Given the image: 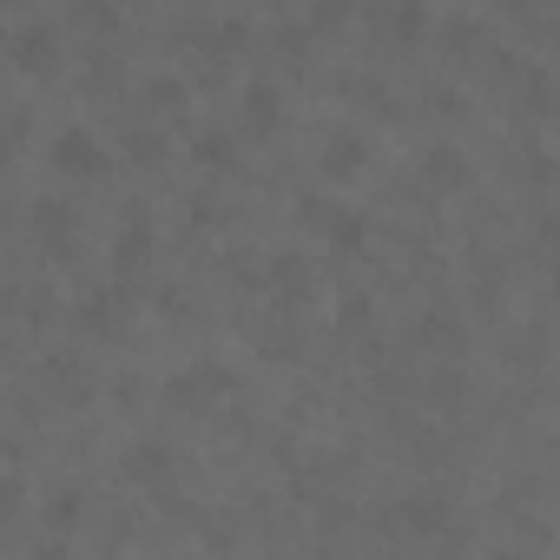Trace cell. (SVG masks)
I'll return each instance as SVG.
<instances>
[{
  "mask_svg": "<svg viewBox=\"0 0 560 560\" xmlns=\"http://www.w3.org/2000/svg\"><path fill=\"white\" fill-rule=\"evenodd\" d=\"M54 165H60L67 178H106V172H113V152H106V139H93L86 126H67V132L54 139Z\"/></svg>",
  "mask_w": 560,
  "mask_h": 560,
  "instance_id": "obj_1",
  "label": "cell"
},
{
  "mask_svg": "<svg viewBox=\"0 0 560 560\" xmlns=\"http://www.w3.org/2000/svg\"><path fill=\"white\" fill-rule=\"evenodd\" d=\"M34 237L47 250H67L73 244V205L67 198H34Z\"/></svg>",
  "mask_w": 560,
  "mask_h": 560,
  "instance_id": "obj_2",
  "label": "cell"
},
{
  "mask_svg": "<svg viewBox=\"0 0 560 560\" xmlns=\"http://www.w3.org/2000/svg\"><path fill=\"white\" fill-rule=\"evenodd\" d=\"M396 527H409V534H442V527H448V501H442V494H402V501H396Z\"/></svg>",
  "mask_w": 560,
  "mask_h": 560,
  "instance_id": "obj_3",
  "label": "cell"
},
{
  "mask_svg": "<svg viewBox=\"0 0 560 560\" xmlns=\"http://www.w3.org/2000/svg\"><path fill=\"white\" fill-rule=\"evenodd\" d=\"M119 468H126L132 481H165V475H172V448H165L159 435H145V442H132V448L119 455Z\"/></svg>",
  "mask_w": 560,
  "mask_h": 560,
  "instance_id": "obj_4",
  "label": "cell"
},
{
  "mask_svg": "<svg viewBox=\"0 0 560 560\" xmlns=\"http://www.w3.org/2000/svg\"><path fill=\"white\" fill-rule=\"evenodd\" d=\"M363 159H370V139H363V132H337V139L324 145V172H330V178H357Z\"/></svg>",
  "mask_w": 560,
  "mask_h": 560,
  "instance_id": "obj_5",
  "label": "cell"
},
{
  "mask_svg": "<svg viewBox=\"0 0 560 560\" xmlns=\"http://www.w3.org/2000/svg\"><path fill=\"white\" fill-rule=\"evenodd\" d=\"M422 178H429L435 191H448V185L468 178V159H462L455 145H429V152H422Z\"/></svg>",
  "mask_w": 560,
  "mask_h": 560,
  "instance_id": "obj_6",
  "label": "cell"
},
{
  "mask_svg": "<svg viewBox=\"0 0 560 560\" xmlns=\"http://www.w3.org/2000/svg\"><path fill=\"white\" fill-rule=\"evenodd\" d=\"M54 54H60V47H54V27H21L14 60H21L27 73H47V67H54Z\"/></svg>",
  "mask_w": 560,
  "mask_h": 560,
  "instance_id": "obj_7",
  "label": "cell"
},
{
  "mask_svg": "<svg viewBox=\"0 0 560 560\" xmlns=\"http://www.w3.org/2000/svg\"><path fill=\"white\" fill-rule=\"evenodd\" d=\"M113 257H119V270L145 264V257H152V224H145V218H126V224H119V244H113Z\"/></svg>",
  "mask_w": 560,
  "mask_h": 560,
  "instance_id": "obj_8",
  "label": "cell"
},
{
  "mask_svg": "<svg viewBox=\"0 0 560 560\" xmlns=\"http://www.w3.org/2000/svg\"><path fill=\"white\" fill-rule=\"evenodd\" d=\"M47 383H54L67 402H86V396H93V376H86L73 357H47Z\"/></svg>",
  "mask_w": 560,
  "mask_h": 560,
  "instance_id": "obj_9",
  "label": "cell"
},
{
  "mask_svg": "<svg viewBox=\"0 0 560 560\" xmlns=\"http://www.w3.org/2000/svg\"><path fill=\"white\" fill-rule=\"evenodd\" d=\"M244 119H250L257 132L277 126V86H270V80H250V86H244Z\"/></svg>",
  "mask_w": 560,
  "mask_h": 560,
  "instance_id": "obj_10",
  "label": "cell"
},
{
  "mask_svg": "<svg viewBox=\"0 0 560 560\" xmlns=\"http://www.w3.org/2000/svg\"><path fill=\"white\" fill-rule=\"evenodd\" d=\"M270 284L284 291V298H304V291H311V270H304V257H291V250H284V257H270Z\"/></svg>",
  "mask_w": 560,
  "mask_h": 560,
  "instance_id": "obj_11",
  "label": "cell"
},
{
  "mask_svg": "<svg viewBox=\"0 0 560 560\" xmlns=\"http://www.w3.org/2000/svg\"><path fill=\"white\" fill-rule=\"evenodd\" d=\"M126 152H132L139 165H159V159H165V139H159L152 126H132V132H126Z\"/></svg>",
  "mask_w": 560,
  "mask_h": 560,
  "instance_id": "obj_12",
  "label": "cell"
},
{
  "mask_svg": "<svg viewBox=\"0 0 560 560\" xmlns=\"http://www.w3.org/2000/svg\"><path fill=\"white\" fill-rule=\"evenodd\" d=\"M47 521H54V527H73V521H80V488H54V494H47Z\"/></svg>",
  "mask_w": 560,
  "mask_h": 560,
  "instance_id": "obj_13",
  "label": "cell"
},
{
  "mask_svg": "<svg viewBox=\"0 0 560 560\" xmlns=\"http://www.w3.org/2000/svg\"><path fill=\"white\" fill-rule=\"evenodd\" d=\"M191 152H198V165H211V172H224V165H231V139H224V132H205Z\"/></svg>",
  "mask_w": 560,
  "mask_h": 560,
  "instance_id": "obj_14",
  "label": "cell"
},
{
  "mask_svg": "<svg viewBox=\"0 0 560 560\" xmlns=\"http://www.w3.org/2000/svg\"><path fill=\"white\" fill-rule=\"evenodd\" d=\"M416 337H422V343H462V324H448L442 311H429V317L416 324Z\"/></svg>",
  "mask_w": 560,
  "mask_h": 560,
  "instance_id": "obj_15",
  "label": "cell"
},
{
  "mask_svg": "<svg viewBox=\"0 0 560 560\" xmlns=\"http://www.w3.org/2000/svg\"><path fill=\"white\" fill-rule=\"evenodd\" d=\"M21 501H27V481L21 475H0V527L21 514Z\"/></svg>",
  "mask_w": 560,
  "mask_h": 560,
  "instance_id": "obj_16",
  "label": "cell"
},
{
  "mask_svg": "<svg viewBox=\"0 0 560 560\" xmlns=\"http://www.w3.org/2000/svg\"><path fill=\"white\" fill-rule=\"evenodd\" d=\"M324 231H330V244H337V250H357V244H363V224H357L350 211H337V218H330Z\"/></svg>",
  "mask_w": 560,
  "mask_h": 560,
  "instance_id": "obj_17",
  "label": "cell"
},
{
  "mask_svg": "<svg viewBox=\"0 0 560 560\" xmlns=\"http://www.w3.org/2000/svg\"><path fill=\"white\" fill-rule=\"evenodd\" d=\"M145 93H152V100H178V93H185V80H178V73H152V80H145Z\"/></svg>",
  "mask_w": 560,
  "mask_h": 560,
  "instance_id": "obj_18",
  "label": "cell"
},
{
  "mask_svg": "<svg viewBox=\"0 0 560 560\" xmlns=\"http://www.w3.org/2000/svg\"><path fill=\"white\" fill-rule=\"evenodd\" d=\"M337 317H343V330H363V324H370V298H343Z\"/></svg>",
  "mask_w": 560,
  "mask_h": 560,
  "instance_id": "obj_19",
  "label": "cell"
},
{
  "mask_svg": "<svg viewBox=\"0 0 560 560\" xmlns=\"http://www.w3.org/2000/svg\"><path fill=\"white\" fill-rule=\"evenodd\" d=\"M383 21H389V27H396V34H416V27H422V8H389V14H383Z\"/></svg>",
  "mask_w": 560,
  "mask_h": 560,
  "instance_id": "obj_20",
  "label": "cell"
},
{
  "mask_svg": "<svg viewBox=\"0 0 560 560\" xmlns=\"http://www.w3.org/2000/svg\"><path fill=\"white\" fill-rule=\"evenodd\" d=\"M86 86H100V93H106V86H119V67H113V60H93V73H86Z\"/></svg>",
  "mask_w": 560,
  "mask_h": 560,
  "instance_id": "obj_21",
  "label": "cell"
},
{
  "mask_svg": "<svg viewBox=\"0 0 560 560\" xmlns=\"http://www.w3.org/2000/svg\"><path fill=\"white\" fill-rule=\"evenodd\" d=\"M80 21H86V27H119V14H113V8H80Z\"/></svg>",
  "mask_w": 560,
  "mask_h": 560,
  "instance_id": "obj_22",
  "label": "cell"
},
{
  "mask_svg": "<svg viewBox=\"0 0 560 560\" xmlns=\"http://www.w3.org/2000/svg\"><path fill=\"white\" fill-rule=\"evenodd\" d=\"M494 560H534V553H494Z\"/></svg>",
  "mask_w": 560,
  "mask_h": 560,
  "instance_id": "obj_23",
  "label": "cell"
},
{
  "mask_svg": "<svg viewBox=\"0 0 560 560\" xmlns=\"http://www.w3.org/2000/svg\"><path fill=\"white\" fill-rule=\"evenodd\" d=\"M0 165H8V132H0Z\"/></svg>",
  "mask_w": 560,
  "mask_h": 560,
  "instance_id": "obj_24",
  "label": "cell"
}]
</instances>
